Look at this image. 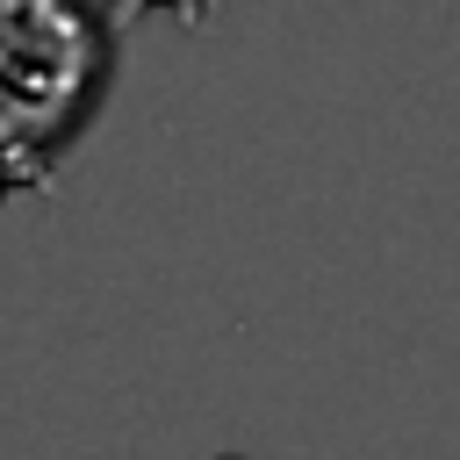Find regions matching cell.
<instances>
[{
	"label": "cell",
	"instance_id": "cell-1",
	"mask_svg": "<svg viewBox=\"0 0 460 460\" xmlns=\"http://www.w3.org/2000/svg\"><path fill=\"white\" fill-rule=\"evenodd\" d=\"M108 86V0H0V165L14 187H58V158L93 129Z\"/></svg>",
	"mask_w": 460,
	"mask_h": 460
},
{
	"label": "cell",
	"instance_id": "cell-2",
	"mask_svg": "<svg viewBox=\"0 0 460 460\" xmlns=\"http://www.w3.org/2000/svg\"><path fill=\"white\" fill-rule=\"evenodd\" d=\"M151 7H172V14L187 22V29H201V22L216 14V0H108V22H115V36H122V29L137 22V14H151Z\"/></svg>",
	"mask_w": 460,
	"mask_h": 460
},
{
	"label": "cell",
	"instance_id": "cell-3",
	"mask_svg": "<svg viewBox=\"0 0 460 460\" xmlns=\"http://www.w3.org/2000/svg\"><path fill=\"white\" fill-rule=\"evenodd\" d=\"M7 194H14V180H7V165H0V201H7Z\"/></svg>",
	"mask_w": 460,
	"mask_h": 460
}]
</instances>
